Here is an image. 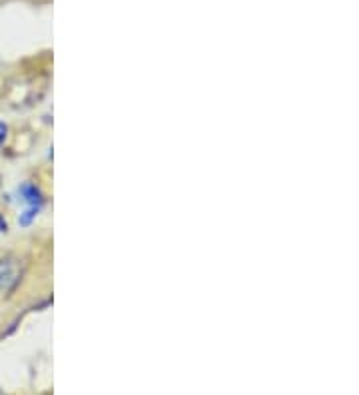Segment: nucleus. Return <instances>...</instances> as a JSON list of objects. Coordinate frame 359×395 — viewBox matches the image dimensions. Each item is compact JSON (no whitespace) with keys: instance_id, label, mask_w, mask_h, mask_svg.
<instances>
[{"instance_id":"nucleus-2","label":"nucleus","mask_w":359,"mask_h":395,"mask_svg":"<svg viewBox=\"0 0 359 395\" xmlns=\"http://www.w3.org/2000/svg\"><path fill=\"white\" fill-rule=\"evenodd\" d=\"M38 208H40V206H30V208H28V210H26L25 214H22L20 218H18V224H20V226H28V224H30L32 220H34V218H37Z\"/></svg>"},{"instance_id":"nucleus-1","label":"nucleus","mask_w":359,"mask_h":395,"mask_svg":"<svg viewBox=\"0 0 359 395\" xmlns=\"http://www.w3.org/2000/svg\"><path fill=\"white\" fill-rule=\"evenodd\" d=\"M20 196L25 198L30 206H40V192L32 184H25L20 188Z\"/></svg>"},{"instance_id":"nucleus-4","label":"nucleus","mask_w":359,"mask_h":395,"mask_svg":"<svg viewBox=\"0 0 359 395\" xmlns=\"http://www.w3.org/2000/svg\"><path fill=\"white\" fill-rule=\"evenodd\" d=\"M6 230V222H4V218L0 216V232H4Z\"/></svg>"},{"instance_id":"nucleus-3","label":"nucleus","mask_w":359,"mask_h":395,"mask_svg":"<svg viewBox=\"0 0 359 395\" xmlns=\"http://www.w3.org/2000/svg\"><path fill=\"white\" fill-rule=\"evenodd\" d=\"M6 134H8V128H6V124L0 122V146L4 144V140H6Z\"/></svg>"}]
</instances>
